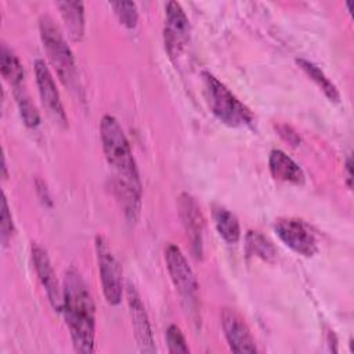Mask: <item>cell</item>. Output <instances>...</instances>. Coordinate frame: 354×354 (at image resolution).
Returning a JSON list of instances; mask_svg holds the SVG:
<instances>
[{"label": "cell", "instance_id": "obj_20", "mask_svg": "<svg viewBox=\"0 0 354 354\" xmlns=\"http://www.w3.org/2000/svg\"><path fill=\"white\" fill-rule=\"evenodd\" d=\"M12 90H14V97H15L18 111H19V115H21L24 123L28 127H36L40 123V115H39L35 104L32 102L29 94L26 93L25 86L22 84V86L14 87Z\"/></svg>", "mask_w": 354, "mask_h": 354}, {"label": "cell", "instance_id": "obj_22", "mask_svg": "<svg viewBox=\"0 0 354 354\" xmlns=\"http://www.w3.org/2000/svg\"><path fill=\"white\" fill-rule=\"evenodd\" d=\"M166 342H167L169 351L173 354L189 353L187 340H185L181 329L177 325H169V328L166 329Z\"/></svg>", "mask_w": 354, "mask_h": 354}, {"label": "cell", "instance_id": "obj_5", "mask_svg": "<svg viewBox=\"0 0 354 354\" xmlns=\"http://www.w3.org/2000/svg\"><path fill=\"white\" fill-rule=\"evenodd\" d=\"M165 261H166L170 279L176 290L178 292L185 308L191 313H198L196 308H198L199 283L184 253L177 245L169 243L165 249Z\"/></svg>", "mask_w": 354, "mask_h": 354}, {"label": "cell", "instance_id": "obj_16", "mask_svg": "<svg viewBox=\"0 0 354 354\" xmlns=\"http://www.w3.org/2000/svg\"><path fill=\"white\" fill-rule=\"evenodd\" d=\"M213 220L218 235L230 245H234L241 238V225L236 216L223 206L213 210Z\"/></svg>", "mask_w": 354, "mask_h": 354}, {"label": "cell", "instance_id": "obj_11", "mask_svg": "<svg viewBox=\"0 0 354 354\" xmlns=\"http://www.w3.org/2000/svg\"><path fill=\"white\" fill-rule=\"evenodd\" d=\"M126 296H127L129 313H130L131 325L134 329L136 342L138 344L140 351L155 353L156 347L153 343V336H152V329H151L148 314L145 311V307L141 301L138 292L136 290V288L131 283H127Z\"/></svg>", "mask_w": 354, "mask_h": 354}, {"label": "cell", "instance_id": "obj_23", "mask_svg": "<svg viewBox=\"0 0 354 354\" xmlns=\"http://www.w3.org/2000/svg\"><path fill=\"white\" fill-rule=\"evenodd\" d=\"M0 236H1V243L3 246H7L12 234H14V223H12V216L7 203L6 196L3 195L1 199V218H0Z\"/></svg>", "mask_w": 354, "mask_h": 354}, {"label": "cell", "instance_id": "obj_19", "mask_svg": "<svg viewBox=\"0 0 354 354\" xmlns=\"http://www.w3.org/2000/svg\"><path fill=\"white\" fill-rule=\"evenodd\" d=\"M246 250L248 254L270 263L274 261L277 257V250L274 245L257 231H249L246 234Z\"/></svg>", "mask_w": 354, "mask_h": 354}, {"label": "cell", "instance_id": "obj_4", "mask_svg": "<svg viewBox=\"0 0 354 354\" xmlns=\"http://www.w3.org/2000/svg\"><path fill=\"white\" fill-rule=\"evenodd\" d=\"M205 95L213 115L230 127H250L254 122L252 111L210 72L202 73Z\"/></svg>", "mask_w": 354, "mask_h": 354}, {"label": "cell", "instance_id": "obj_13", "mask_svg": "<svg viewBox=\"0 0 354 354\" xmlns=\"http://www.w3.org/2000/svg\"><path fill=\"white\" fill-rule=\"evenodd\" d=\"M32 260L36 274L46 289L51 307L57 313H62V288L58 283L57 275L54 272L47 252L36 243L32 245Z\"/></svg>", "mask_w": 354, "mask_h": 354}, {"label": "cell", "instance_id": "obj_9", "mask_svg": "<svg viewBox=\"0 0 354 354\" xmlns=\"http://www.w3.org/2000/svg\"><path fill=\"white\" fill-rule=\"evenodd\" d=\"M35 77H36V84H37L41 104L46 108L47 113L57 124H59L61 127H66L68 118L64 109V104L61 101L59 91L55 86L54 77L48 66L43 59L35 61Z\"/></svg>", "mask_w": 354, "mask_h": 354}, {"label": "cell", "instance_id": "obj_14", "mask_svg": "<svg viewBox=\"0 0 354 354\" xmlns=\"http://www.w3.org/2000/svg\"><path fill=\"white\" fill-rule=\"evenodd\" d=\"M268 167L271 176L278 181L301 185L306 180L301 167L281 149H272L270 152Z\"/></svg>", "mask_w": 354, "mask_h": 354}, {"label": "cell", "instance_id": "obj_17", "mask_svg": "<svg viewBox=\"0 0 354 354\" xmlns=\"http://www.w3.org/2000/svg\"><path fill=\"white\" fill-rule=\"evenodd\" d=\"M0 69L3 77L14 87L22 86L25 80V72L24 66L19 61V58L14 54L11 48H8L4 43L0 48Z\"/></svg>", "mask_w": 354, "mask_h": 354}, {"label": "cell", "instance_id": "obj_15", "mask_svg": "<svg viewBox=\"0 0 354 354\" xmlns=\"http://www.w3.org/2000/svg\"><path fill=\"white\" fill-rule=\"evenodd\" d=\"M57 7L73 41H80L84 35V4L82 1H58Z\"/></svg>", "mask_w": 354, "mask_h": 354}, {"label": "cell", "instance_id": "obj_1", "mask_svg": "<svg viewBox=\"0 0 354 354\" xmlns=\"http://www.w3.org/2000/svg\"><path fill=\"white\" fill-rule=\"evenodd\" d=\"M62 313L76 353L91 354L95 336V308L88 285L82 274L71 267L62 285Z\"/></svg>", "mask_w": 354, "mask_h": 354}, {"label": "cell", "instance_id": "obj_7", "mask_svg": "<svg viewBox=\"0 0 354 354\" xmlns=\"http://www.w3.org/2000/svg\"><path fill=\"white\" fill-rule=\"evenodd\" d=\"M274 231L288 248L301 256L311 257L318 249L314 232L303 220L293 217L278 218L274 224Z\"/></svg>", "mask_w": 354, "mask_h": 354}, {"label": "cell", "instance_id": "obj_12", "mask_svg": "<svg viewBox=\"0 0 354 354\" xmlns=\"http://www.w3.org/2000/svg\"><path fill=\"white\" fill-rule=\"evenodd\" d=\"M221 326L224 330V336L230 348L234 353H256L254 339L250 333L249 326L246 325L245 319L236 313L234 308H223L221 314Z\"/></svg>", "mask_w": 354, "mask_h": 354}, {"label": "cell", "instance_id": "obj_10", "mask_svg": "<svg viewBox=\"0 0 354 354\" xmlns=\"http://www.w3.org/2000/svg\"><path fill=\"white\" fill-rule=\"evenodd\" d=\"M178 214L191 242V250L196 259H201L203 254L205 217L196 201L185 192L178 196Z\"/></svg>", "mask_w": 354, "mask_h": 354}, {"label": "cell", "instance_id": "obj_6", "mask_svg": "<svg viewBox=\"0 0 354 354\" xmlns=\"http://www.w3.org/2000/svg\"><path fill=\"white\" fill-rule=\"evenodd\" d=\"M95 254L104 297L108 304L118 306L122 301L123 295L122 270L109 242L102 235L95 236Z\"/></svg>", "mask_w": 354, "mask_h": 354}, {"label": "cell", "instance_id": "obj_21", "mask_svg": "<svg viewBox=\"0 0 354 354\" xmlns=\"http://www.w3.org/2000/svg\"><path fill=\"white\" fill-rule=\"evenodd\" d=\"M109 6L113 8L118 19L122 25L126 28H134L138 21V12L137 6L133 1H113L109 3Z\"/></svg>", "mask_w": 354, "mask_h": 354}, {"label": "cell", "instance_id": "obj_3", "mask_svg": "<svg viewBox=\"0 0 354 354\" xmlns=\"http://www.w3.org/2000/svg\"><path fill=\"white\" fill-rule=\"evenodd\" d=\"M40 37L46 54L55 68V72L65 87L77 93L80 90L77 69L73 53L68 46L65 36L54 19L48 15H43L39 22Z\"/></svg>", "mask_w": 354, "mask_h": 354}, {"label": "cell", "instance_id": "obj_18", "mask_svg": "<svg viewBox=\"0 0 354 354\" xmlns=\"http://www.w3.org/2000/svg\"><path fill=\"white\" fill-rule=\"evenodd\" d=\"M296 62L304 71V73L324 91V94L328 97V100H330L333 102H339L340 95H339L336 86L326 77V75L322 72V69H319L315 64H313L311 61L304 59V58H297Z\"/></svg>", "mask_w": 354, "mask_h": 354}, {"label": "cell", "instance_id": "obj_24", "mask_svg": "<svg viewBox=\"0 0 354 354\" xmlns=\"http://www.w3.org/2000/svg\"><path fill=\"white\" fill-rule=\"evenodd\" d=\"M277 129H278V131H279L278 134H279L285 141H288V142L292 144V145H299L300 137H299V134H297L290 126H288V124H278Z\"/></svg>", "mask_w": 354, "mask_h": 354}, {"label": "cell", "instance_id": "obj_2", "mask_svg": "<svg viewBox=\"0 0 354 354\" xmlns=\"http://www.w3.org/2000/svg\"><path fill=\"white\" fill-rule=\"evenodd\" d=\"M100 136L105 159L115 171L113 180L141 191V180L133 151L118 119L112 115H104L100 123Z\"/></svg>", "mask_w": 354, "mask_h": 354}, {"label": "cell", "instance_id": "obj_25", "mask_svg": "<svg viewBox=\"0 0 354 354\" xmlns=\"http://www.w3.org/2000/svg\"><path fill=\"white\" fill-rule=\"evenodd\" d=\"M344 171H346V184L347 187L351 189L353 187V174H351V158L348 156L347 160H346V165H344Z\"/></svg>", "mask_w": 354, "mask_h": 354}, {"label": "cell", "instance_id": "obj_8", "mask_svg": "<svg viewBox=\"0 0 354 354\" xmlns=\"http://www.w3.org/2000/svg\"><path fill=\"white\" fill-rule=\"evenodd\" d=\"M189 41V21L177 1H169L165 7V46L171 59L181 55Z\"/></svg>", "mask_w": 354, "mask_h": 354}]
</instances>
